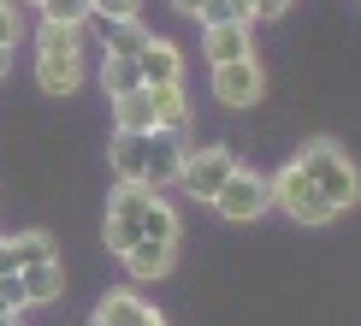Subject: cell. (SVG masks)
<instances>
[{"label": "cell", "mask_w": 361, "mask_h": 326, "mask_svg": "<svg viewBox=\"0 0 361 326\" xmlns=\"http://www.w3.org/2000/svg\"><path fill=\"white\" fill-rule=\"evenodd\" d=\"M178 243H184V219H178V207L154 190L148 219H142V237L130 243V255H118V261H125V273L137 279V285H154V279H166L178 267Z\"/></svg>", "instance_id": "1"}, {"label": "cell", "mask_w": 361, "mask_h": 326, "mask_svg": "<svg viewBox=\"0 0 361 326\" xmlns=\"http://www.w3.org/2000/svg\"><path fill=\"white\" fill-rule=\"evenodd\" d=\"M83 30H66V24H36V89L54 101L78 95L83 89Z\"/></svg>", "instance_id": "2"}, {"label": "cell", "mask_w": 361, "mask_h": 326, "mask_svg": "<svg viewBox=\"0 0 361 326\" xmlns=\"http://www.w3.org/2000/svg\"><path fill=\"white\" fill-rule=\"evenodd\" d=\"M113 131H190L184 83H142L113 101Z\"/></svg>", "instance_id": "3"}, {"label": "cell", "mask_w": 361, "mask_h": 326, "mask_svg": "<svg viewBox=\"0 0 361 326\" xmlns=\"http://www.w3.org/2000/svg\"><path fill=\"white\" fill-rule=\"evenodd\" d=\"M296 167L308 172V184L320 190L326 202L338 207V214H350V207L361 202V167L343 148L332 143V137H314V143H302V155H296Z\"/></svg>", "instance_id": "4"}, {"label": "cell", "mask_w": 361, "mask_h": 326, "mask_svg": "<svg viewBox=\"0 0 361 326\" xmlns=\"http://www.w3.org/2000/svg\"><path fill=\"white\" fill-rule=\"evenodd\" d=\"M267 190H273V207H279V214H290L296 226H332V219H338V207L308 184V172L296 167V155L284 160L279 172H267Z\"/></svg>", "instance_id": "5"}, {"label": "cell", "mask_w": 361, "mask_h": 326, "mask_svg": "<svg viewBox=\"0 0 361 326\" xmlns=\"http://www.w3.org/2000/svg\"><path fill=\"white\" fill-rule=\"evenodd\" d=\"M148 202H154L148 184H118L107 196V219H101V243H107V255H130V243L142 237Z\"/></svg>", "instance_id": "6"}, {"label": "cell", "mask_w": 361, "mask_h": 326, "mask_svg": "<svg viewBox=\"0 0 361 326\" xmlns=\"http://www.w3.org/2000/svg\"><path fill=\"white\" fill-rule=\"evenodd\" d=\"M219 219H231V226H249V219H261L267 207H273V190H267V172H255V167H243L237 160L231 167V178L219 184V196L207 202Z\"/></svg>", "instance_id": "7"}, {"label": "cell", "mask_w": 361, "mask_h": 326, "mask_svg": "<svg viewBox=\"0 0 361 326\" xmlns=\"http://www.w3.org/2000/svg\"><path fill=\"white\" fill-rule=\"evenodd\" d=\"M231 167H237V155H231L225 143L190 148L184 167H178V190H184V196H195V202H214V196H219V184L231 178Z\"/></svg>", "instance_id": "8"}, {"label": "cell", "mask_w": 361, "mask_h": 326, "mask_svg": "<svg viewBox=\"0 0 361 326\" xmlns=\"http://www.w3.org/2000/svg\"><path fill=\"white\" fill-rule=\"evenodd\" d=\"M261 95H267V71L255 66V54L214 66V101H219V107H255Z\"/></svg>", "instance_id": "9"}, {"label": "cell", "mask_w": 361, "mask_h": 326, "mask_svg": "<svg viewBox=\"0 0 361 326\" xmlns=\"http://www.w3.org/2000/svg\"><path fill=\"white\" fill-rule=\"evenodd\" d=\"M89 326H166V315H160L154 303H142L130 285H118V291H107V296L95 303Z\"/></svg>", "instance_id": "10"}, {"label": "cell", "mask_w": 361, "mask_h": 326, "mask_svg": "<svg viewBox=\"0 0 361 326\" xmlns=\"http://www.w3.org/2000/svg\"><path fill=\"white\" fill-rule=\"evenodd\" d=\"M190 143L184 131H148V155H142V184L160 190V184H178V167H184Z\"/></svg>", "instance_id": "11"}, {"label": "cell", "mask_w": 361, "mask_h": 326, "mask_svg": "<svg viewBox=\"0 0 361 326\" xmlns=\"http://www.w3.org/2000/svg\"><path fill=\"white\" fill-rule=\"evenodd\" d=\"M59 261L54 237L48 231H18V237H0V273H24V267Z\"/></svg>", "instance_id": "12"}, {"label": "cell", "mask_w": 361, "mask_h": 326, "mask_svg": "<svg viewBox=\"0 0 361 326\" xmlns=\"http://www.w3.org/2000/svg\"><path fill=\"white\" fill-rule=\"evenodd\" d=\"M137 71H142V83H184V54H178V42L148 36L142 54H137Z\"/></svg>", "instance_id": "13"}, {"label": "cell", "mask_w": 361, "mask_h": 326, "mask_svg": "<svg viewBox=\"0 0 361 326\" xmlns=\"http://www.w3.org/2000/svg\"><path fill=\"white\" fill-rule=\"evenodd\" d=\"M142 155H148V131H113L107 167H113L118 184H142Z\"/></svg>", "instance_id": "14"}, {"label": "cell", "mask_w": 361, "mask_h": 326, "mask_svg": "<svg viewBox=\"0 0 361 326\" xmlns=\"http://www.w3.org/2000/svg\"><path fill=\"white\" fill-rule=\"evenodd\" d=\"M89 24H95V36H101V54H130V59H137L142 42L154 36L142 18H89Z\"/></svg>", "instance_id": "15"}, {"label": "cell", "mask_w": 361, "mask_h": 326, "mask_svg": "<svg viewBox=\"0 0 361 326\" xmlns=\"http://www.w3.org/2000/svg\"><path fill=\"white\" fill-rule=\"evenodd\" d=\"M202 42H207V66L249 59L255 54V24H214V30H202Z\"/></svg>", "instance_id": "16"}, {"label": "cell", "mask_w": 361, "mask_h": 326, "mask_svg": "<svg viewBox=\"0 0 361 326\" xmlns=\"http://www.w3.org/2000/svg\"><path fill=\"white\" fill-rule=\"evenodd\" d=\"M24 296H30V308L36 303H59V296H66V267L59 261H42V267H24Z\"/></svg>", "instance_id": "17"}, {"label": "cell", "mask_w": 361, "mask_h": 326, "mask_svg": "<svg viewBox=\"0 0 361 326\" xmlns=\"http://www.w3.org/2000/svg\"><path fill=\"white\" fill-rule=\"evenodd\" d=\"M130 89H142L137 59H130V54H107V59H101V95L118 101V95H130Z\"/></svg>", "instance_id": "18"}, {"label": "cell", "mask_w": 361, "mask_h": 326, "mask_svg": "<svg viewBox=\"0 0 361 326\" xmlns=\"http://www.w3.org/2000/svg\"><path fill=\"white\" fill-rule=\"evenodd\" d=\"M42 24H66V30H89L95 18V0H36Z\"/></svg>", "instance_id": "19"}, {"label": "cell", "mask_w": 361, "mask_h": 326, "mask_svg": "<svg viewBox=\"0 0 361 326\" xmlns=\"http://www.w3.org/2000/svg\"><path fill=\"white\" fill-rule=\"evenodd\" d=\"M195 24H202V30H214V24H255V6H249V0H202Z\"/></svg>", "instance_id": "20"}, {"label": "cell", "mask_w": 361, "mask_h": 326, "mask_svg": "<svg viewBox=\"0 0 361 326\" xmlns=\"http://www.w3.org/2000/svg\"><path fill=\"white\" fill-rule=\"evenodd\" d=\"M24 308H30V296H24V279H18V273H0V315H6V320H18Z\"/></svg>", "instance_id": "21"}, {"label": "cell", "mask_w": 361, "mask_h": 326, "mask_svg": "<svg viewBox=\"0 0 361 326\" xmlns=\"http://www.w3.org/2000/svg\"><path fill=\"white\" fill-rule=\"evenodd\" d=\"M24 42V12H18V0H0V48H18Z\"/></svg>", "instance_id": "22"}, {"label": "cell", "mask_w": 361, "mask_h": 326, "mask_svg": "<svg viewBox=\"0 0 361 326\" xmlns=\"http://www.w3.org/2000/svg\"><path fill=\"white\" fill-rule=\"evenodd\" d=\"M95 18H142V0H95Z\"/></svg>", "instance_id": "23"}, {"label": "cell", "mask_w": 361, "mask_h": 326, "mask_svg": "<svg viewBox=\"0 0 361 326\" xmlns=\"http://www.w3.org/2000/svg\"><path fill=\"white\" fill-rule=\"evenodd\" d=\"M172 12H184V18H195V12H202V0H172Z\"/></svg>", "instance_id": "24"}, {"label": "cell", "mask_w": 361, "mask_h": 326, "mask_svg": "<svg viewBox=\"0 0 361 326\" xmlns=\"http://www.w3.org/2000/svg\"><path fill=\"white\" fill-rule=\"evenodd\" d=\"M6 71H12V54H6V48H0V78H6Z\"/></svg>", "instance_id": "25"}, {"label": "cell", "mask_w": 361, "mask_h": 326, "mask_svg": "<svg viewBox=\"0 0 361 326\" xmlns=\"http://www.w3.org/2000/svg\"><path fill=\"white\" fill-rule=\"evenodd\" d=\"M18 6H36V0H18Z\"/></svg>", "instance_id": "26"}]
</instances>
